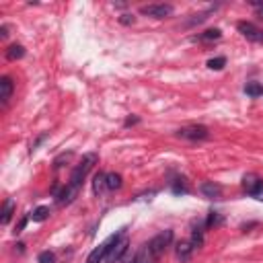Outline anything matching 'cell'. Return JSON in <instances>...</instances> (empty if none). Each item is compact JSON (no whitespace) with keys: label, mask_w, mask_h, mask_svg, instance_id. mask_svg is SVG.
<instances>
[{"label":"cell","mask_w":263,"mask_h":263,"mask_svg":"<svg viewBox=\"0 0 263 263\" xmlns=\"http://www.w3.org/2000/svg\"><path fill=\"white\" fill-rule=\"evenodd\" d=\"M257 17H259V19H263V5L257 9Z\"/></svg>","instance_id":"4316f807"},{"label":"cell","mask_w":263,"mask_h":263,"mask_svg":"<svg viewBox=\"0 0 263 263\" xmlns=\"http://www.w3.org/2000/svg\"><path fill=\"white\" fill-rule=\"evenodd\" d=\"M191 251H193V245L187 243V241H181V243L177 245V257H179L183 263L191 259Z\"/></svg>","instance_id":"8fae6325"},{"label":"cell","mask_w":263,"mask_h":263,"mask_svg":"<svg viewBox=\"0 0 263 263\" xmlns=\"http://www.w3.org/2000/svg\"><path fill=\"white\" fill-rule=\"evenodd\" d=\"M103 187H107V183H105V175H103V173H97V175H95V181H93V191H95V195L101 193Z\"/></svg>","instance_id":"ac0fdd59"},{"label":"cell","mask_w":263,"mask_h":263,"mask_svg":"<svg viewBox=\"0 0 263 263\" xmlns=\"http://www.w3.org/2000/svg\"><path fill=\"white\" fill-rule=\"evenodd\" d=\"M253 197H255V200H259V202H263V181H261L259 187L253 191Z\"/></svg>","instance_id":"cb8c5ba5"},{"label":"cell","mask_w":263,"mask_h":263,"mask_svg":"<svg viewBox=\"0 0 263 263\" xmlns=\"http://www.w3.org/2000/svg\"><path fill=\"white\" fill-rule=\"evenodd\" d=\"M261 41H263V31H261Z\"/></svg>","instance_id":"83f0119b"},{"label":"cell","mask_w":263,"mask_h":263,"mask_svg":"<svg viewBox=\"0 0 263 263\" xmlns=\"http://www.w3.org/2000/svg\"><path fill=\"white\" fill-rule=\"evenodd\" d=\"M226 66V58H212V60H208V68L210 70H222Z\"/></svg>","instance_id":"44dd1931"},{"label":"cell","mask_w":263,"mask_h":263,"mask_svg":"<svg viewBox=\"0 0 263 263\" xmlns=\"http://www.w3.org/2000/svg\"><path fill=\"white\" fill-rule=\"evenodd\" d=\"M25 56V48L21 43H13L9 50H7V58L9 60H21Z\"/></svg>","instance_id":"5bb4252c"},{"label":"cell","mask_w":263,"mask_h":263,"mask_svg":"<svg viewBox=\"0 0 263 263\" xmlns=\"http://www.w3.org/2000/svg\"><path fill=\"white\" fill-rule=\"evenodd\" d=\"M179 138H185V140H206L210 136V132L206 125H187V127H181L177 132Z\"/></svg>","instance_id":"277c9868"},{"label":"cell","mask_w":263,"mask_h":263,"mask_svg":"<svg viewBox=\"0 0 263 263\" xmlns=\"http://www.w3.org/2000/svg\"><path fill=\"white\" fill-rule=\"evenodd\" d=\"M123 25H132V23H134V17H132V15H121V19H119Z\"/></svg>","instance_id":"d4e9b609"},{"label":"cell","mask_w":263,"mask_h":263,"mask_svg":"<svg viewBox=\"0 0 263 263\" xmlns=\"http://www.w3.org/2000/svg\"><path fill=\"white\" fill-rule=\"evenodd\" d=\"M202 193H204L206 197H212V200H216V197L222 195V187H220L218 183H214V181H206V183H202Z\"/></svg>","instance_id":"9c48e42d"},{"label":"cell","mask_w":263,"mask_h":263,"mask_svg":"<svg viewBox=\"0 0 263 263\" xmlns=\"http://www.w3.org/2000/svg\"><path fill=\"white\" fill-rule=\"evenodd\" d=\"M97 162V154H86L84 158H82V162L80 164H76V169L72 171V175H70V187H74L76 191H78V187L82 185V181H84V177L89 175V171L93 169V164Z\"/></svg>","instance_id":"6da1fadb"},{"label":"cell","mask_w":263,"mask_h":263,"mask_svg":"<svg viewBox=\"0 0 263 263\" xmlns=\"http://www.w3.org/2000/svg\"><path fill=\"white\" fill-rule=\"evenodd\" d=\"M105 183H107V189H119L121 187V175L117 173H107L105 175Z\"/></svg>","instance_id":"9a60e30c"},{"label":"cell","mask_w":263,"mask_h":263,"mask_svg":"<svg viewBox=\"0 0 263 263\" xmlns=\"http://www.w3.org/2000/svg\"><path fill=\"white\" fill-rule=\"evenodd\" d=\"M132 123H138V117H129V119L125 121V125H132Z\"/></svg>","instance_id":"484cf974"},{"label":"cell","mask_w":263,"mask_h":263,"mask_svg":"<svg viewBox=\"0 0 263 263\" xmlns=\"http://www.w3.org/2000/svg\"><path fill=\"white\" fill-rule=\"evenodd\" d=\"M150 259H152V255H150L148 247H144L140 253H136V257H132L129 263H150Z\"/></svg>","instance_id":"e0dca14e"},{"label":"cell","mask_w":263,"mask_h":263,"mask_svg":"<svg viewBox=\"0 0 263 263\" xmlns=\"http://www.w3.org/2000/svg\"><path fill=\"white\" fill-rule=\"evenodd\" d=\"M245 93L249 97H261L263 95V84H259V82H247L245 84Z\"/></svg>","instance_id":"2e32d148"},{"label":"cell","mask_w":263,"mask_h":263,"mask_svg":"<svg viewBox=\"0 0 263 263\" xmlns=\"http://www.w3.org/2000/svg\"><path fill=\"white\" fill-rule=\"evenodd\" d=\"M13 212H15V200H7V202H5V208H3V216H0V222L9 224L11 218H13Z\"/></svg>","instance_id":"7c38bea8"},{"label":"cell","mask_w":263,"mask_h":263,"mask_svg":"<svg viewBox=\"0 0 263 263\" xmlns=\"http://www.w3.org/2000/svg\"><path fill=\"white\" fill-rule=\"evenodd\" d=\"M171 243H173V230H164V233L156 235L146 247H148L152 259H156V257H160L164 251H167V247H169Z\"/></svg>","instance_id":"3957f363"},{"label":"cell","mask_w":263,"mask_h":263,"mask_svg":"<svg viewBox=\"0 0 263 263\" xmlns=\"http://www.w3.org/2000/svg\"><path fill=\"white\" fill-rule=\"evenodd\" d=\"M37 261H39V263H56V255H54L52 251H43V253H39Z\"/></svg>","instance_id":"7402d4cb"},{"label":"cell","mask_w":263,"mask_h":263,"mask_svg":"<svg viewBox=\"0 0 263 263\" xmlns=\"http://www.w3.org/2000/svg\"><path fill=\"white\" fill-rule=\"evenodd\" d=\"M127 247H129V241L121 237L117 243L111 245V249H109V253H107V257H105V263H117V261H121L123 255L127 253Z\"/></svg>","instance_id":"5b68a950"},{"label":"cell","mask_w":263,"mask_h":263,"mask_svg":"<svg viewBox=\"0 0 263 263\" xmlns=\"http://www.w3.org/2000/svg\"><path fill=\"white\" fill-rule=\"evenodd\" d=\"M11 95H13V80L9 76H3L0 78V101H3V105L9 103Z\"/></svg>","instance_id":"ba28073f"},{"label":"cell","mask_w":263,"mask_h":263,"mask_svg":"<svg viewBox=\"0 0 263 263\" xmlns=\"http://www.w3.org/2000/svg\"><path fill=\"white\" fill-rule=\"evenodd\" d=\"M261 181H263V179H259L255 173H249V175H245V177H243V187H245V191H247V193H251V195H253V191L259 187V183H261Z\"/></svg>","instance_id":"30bf717a"},{"label":"cell","mask_w":263,"mask_h":263,"mask_svg":"<svg viewBox=\"0 0 263 263\" xmlns=\"http://www.w3.org/2000/svg\"><path fill=\"white\" fill-rule=\"evenodd\" d=\"M220 29H208V31H204L202 35H200V39L202 41H212V39H220Z\"/></svg>","instance_id":"ffe728a7"},{"label":"cell","mask_w":263,"mask_h":263,"mask_svg":"<svg viewBox=\"0 0 263 263\" xmlns=\"http://www.w3.org/2000/svg\"><path fill=\"white\" fill-rule=\"evenodd\" d=\"M191 245H193V249H200V247L204 245V233H202L200 228L193 230V235H191Z\"/></svg>","instance_id":"d6986e66"},{"label":"cell","mask_w":263,"mask_h":263,"mask_svg":"<svg viewBox=\"0 0 263 263\" xmlns=\"http://www.w3.org/2000/svg\"><path fill=\"white\" fill-rule=\"evenodd\" d=\"M239 31L243 33L247 39H251V41H261V31L253 23H249V21H241L239 23Z\"/></svg>","instance_id":"52a82bcc"},{"label":"cell","mask_w":263,"mask_h":263,"mask_svg":"<svg viewBox=\"0 0 263 263\" xmlns=\"http://www.w3.org/2000/svg\"><path fill=\"white\" fill-rule=\"evenodd\" d=\"M140 13L148 15L152 19H164V17L173 15V7L171 5H148V7H142Z\"/></svg>","instance_id":"8992f818"},{"label":"cell","mask_w":263,"mask_h":263,"mask_svg":"<svg viewBox=\"0 0 263 263\" xmlns=\"http://www.w3.org/2000/svg\"><path fill=\"white\" fill-rule=\"evenodd\" d=\"M48 216H50V208H48V206H39V208H35V210L31 212L29 218H31L33 222H43Z\"/></svg>","instance_id":"4fadbf2b"},{"label":"cell","mask_w":263,"mask_h":263,"mask_svg":"<svg viewBox=\"0 0 263 263\" xmlns=\"http://www.w3.org/2000/svg\"><path fill=\"white\" fill-rule=\"evenodd\" d=\"M218 224H222V216H220L218 212H210V216H208V226H218Z\"/></svg>","instance_id":"603a6c76"},{"label":"cell","mask_w":263,"mask_h":263,"mask_svg":"<svg viewBox=\"0 0 263 263\" xmlns=\"http://www.w3.org/2000/svg\"><path fill=\"white\" fill-rule=\"evenodd\" d=\"M123 233H125V228H121L119 233L111 235L105 243H101L97 249H93V253H91V255H89V259H86V263H101V261H105V257H107V253H109L111 245H113V243H117V241L123 237Z\"/></svg>","instance_id":"7a4b0ae2"}]
</instances>
